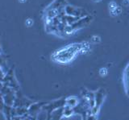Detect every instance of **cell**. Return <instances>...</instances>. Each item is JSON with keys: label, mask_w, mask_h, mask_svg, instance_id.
<instances>
[{"label": "cell", "mask_w": 129, "mask_h": 120, "mask_svg": "<svg viewBox=\"0 0 129 120\" xmlns=\"http://www.w3.org/2000/svg\"><path fill=\"white\" fill-rule=\"evenodd\" d=\"M82 42L72 43L66 46L62 47L61 49L56 51L52 54V57L56 62L67 64L74 61L75 57L79 54H82Z\"/></svg>", "instance_id": "1"}, {"label": "cell", "mask_w": 129, "mask_h": 120, "mask_svg": "<svg viewBox=\"0 0 129 120\" xmlns=\"http://www.w3.org/2000/svg\"><path fill=\"white\" fill-rule=\"evenodd\" d=\"M108 10H109V13H110V15L112 17L118 16L122 12V8L115 1H111L108 3Z\"/></svg>", "instance_id": "2"}, {"label": "cell", "mask_w": 129, "mask_h": 120, "mask_svg": "<svg viewBox=\"0 0 129 120\" xmlns=\"http://www.w3.org/2000/svg\"><path fill=\"white\" fill-rule=\"evenodd\" d=\"M94 2H95V3H99V2H101L102 0H93Z\"/></svg>", "instance_id": "3"}]
</instances>
